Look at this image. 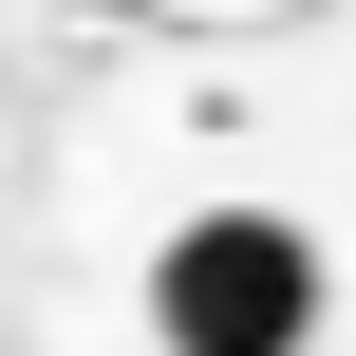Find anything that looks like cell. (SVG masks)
<instances>
[{"instance_id":"cell-1","label":"cell","mask_w":356,"mask_h":356,"mask_svg":"<svg viewBox=\"0 0 356 356\" xmlns=\"http://www.w3.org/2000/svg\"><path fill=\"white\" fill-rule=\"evenodd\" d=\"M150 338L169 356H300L319 338V244L282 207H188L150 244Z\"/></svg>"}]
</instances>
